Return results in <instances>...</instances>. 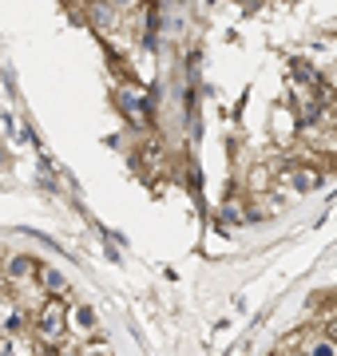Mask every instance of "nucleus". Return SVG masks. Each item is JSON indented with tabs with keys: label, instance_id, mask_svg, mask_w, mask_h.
<instances>
[{
	"label": "nucleus",
	"instance_id": "f257e3e1",
	"mask_svg": "<svg viewBox=\"0 0 337 356\" xmlns=\"http://www.w3.org/2000/svg\"><path fill=\"white\" fill-rule=\"evenodd\" d=\"M32 325H36V337L48 344H60L68 332V309L60 297H48V301H40L36 317H32Z\"/></svg>",
	"mask_w": 337,
	"mask_h": 356
},
{
	"label": "nucleus",
	"instance_id": "f03ea898",
	"mask_svg": "<svg viewBox=\"0 0 337 356\" xmlns=\"http://www.w3.org/2000/svg\"><path fill=\"white\" fill-rule=\"evenodd\" d=\"M36 257L32 254H8L4 257V281H8V285H28V281H32V273H36Z\"/></svg>",
	"mask_w": 337,
	"mask_h": 356
},
{
	"label": "nucleus",
	"instance_id": "7ed1b4c3",
	"mask_svg": "<svg viewBox=\"0 0 337 356\" xmlns=\"http://www.w3.org/2000/svg\"><path fill=\"white\" fill-rule=\"evenodd\" d=\"M119 107H123V115H127L135 127H147V123H151V107H147V99H143L135 88L119 91Z\"/></svg>",
	"mask_w": 337,
	"mask_h": 356
},
{
	"label": "nucleus",
	"instance_id": "20e7f679",
	"mask_svg": "<svg viewBox=\"0 0 337 356\" xmlns=\"http://www.w3.org/2000/svg\"><path fill=\"white\" fill-rule=\"evenodd\" d=\"M282 182H285V186H294L298 194H310V191H318V186H322V175H318L313 166H285Z\"/></svg>",
	"mask_w": 337,
	"mask_h": 356
},
{
	"label": "nucleus",
	"instance_id": "39448f33",
	"mask_svg": "<svg viewBox=\"0 0 337 356\" xmlns=\"http://www.w3.org/2000/svg\"><path fill=\"white\" fill-rule=\"evenodd\" d=\"M95 325H100V321H95V309L91 305H76L72 313H68V329H76L79 337H91Z\"/></svg>",
	"mask_w": 337,
	"mask_h": 356
},
{
	"label": "nucleus",
	"instance_id": "423d86ee",
	"mask_svg": "<svg viewBox=\"0 0 337 356\" xmlns=\"http://www.w3.org/2000/svg\"><path fill=\"white\" fill-rule=\"evenodd\" d=\"M36 273H40V289L48 293V297H68V281H64V273H60V269L40 266Z\"/></svg>",
	"mask_w": 337,
	"mask_h": 356
},
{
	"label": "nucleus",
	"instance_id": "0eeeda50",
	"mask_svg": "<svg viewBox=\"0 0 337 356\" xmlns=\"http://www.w3.org/2000/svg\"><path fill=\"white\" fill-rule=\"evenodd\" d=\"M246 218H250V214L242 210V206H234V202H230V206H222V222H226V226H242Z\"/></svg>",
	"mask_w": 337,
	"mask_h": 356
},
{
	"label": "nucleus",
	"instance_id": "6e6552de",
	"mask_svg": "<svg viewBox=\"0 0 337 356\" xmlns=\"http://www.w3.org/2000/svg\"><path fill=\"white\" fill-rule=\"evenodd\" d=\"M306 356H337V344H329L322 337V341H310L306 344Z\"/></svg>",
	"mask_w": 337,
	"mask_h": 356
},
{
	"label": "nucleus",
	"instance_id": "1a4fd4ad",
	"mask_svg": "<svg viewBox=\"0 0 337 356\" xmlns=\"http://www.w3.org/2000/svg\"><path fill=\"white\" fill-rule=\"evenodd\" d=\"M79 356H116L111 348H104V344H84L79 348Z\"/></svg>",
	"mask_w": 337,
	"mask_h": 356
},
{
	"label": "nucleus",
	"instance_id": "9d476101",
	"mask_svg": "<svg viewBox=\"0 0 337 356\" xmlns=\"http://www.w3.org/2000/svg\"><path fill=\"white\" fill-rule=\"evenodd\" d=\"M325 341L337 344V321H329V329H325Z\"/></svg>",
	"mask_w": 337,
	"mask_h": 356
}]
</instances>
